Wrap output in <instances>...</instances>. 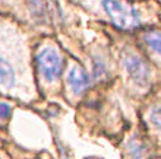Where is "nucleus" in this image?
Returning <instances> with one entry per match:
<instances>
[{"label":"nucleus","instance_id":"1","mask_svg":"<svg viewBox=\"0 0 161 159\" xmlns=\"http://www.w3.org/2000/svg\"><path fill=\"white\" fill-rule=\"evenodd\" d=\"M104 12L117 28L135 29L141 25V16L138 10L126 0H103Z\"/></svg>","mask_w":161,"mask_h":159},{"label":"nucleus","instance_id":"2","mask_svg":"<svg viewBox=\"0 0 161 159\" xmlns=\"http://www.w3.org/2000/svg\"><path fill=\"white\" fill-rule=\"evenodd\" d=\"M37 64L42 77L48 82H53L62 73V59L57 51L53 48H42L37 56Z\"/></svg>","mask_w":161,"mask_h":159},{"label":"nucleus","instance_id":"3","mask_svg":"<svg viewBox=\"0 0 161 159\" xmlns=\"http://www.w3.org/2000/svg\"><path fill=\"white\" fill-rule=\"evenodd\" d=\"M123 64H125V69H126L129 77L135 83L141 85V86L148 83L151 72H149L148 64L145 63L141 57H138L135 54H127L123 60Z\"/></svg>","mask_w":161,"mask_h":159},{"label":"nucleus","instance_id":"4","mask_svg":"<svg viewBox=\"0 0 161 159\" xmlns=\"http://www.w3.org/2000/svg\"><path fill=\"white\" fill-rule=\"evenodd\" d=\"M68 82L70 85V88L75 93H82L88 89L89 83H91V79L89 76L86 75V72L79 66H73L70 70H69L68 75Z\"/></svg>","mask_w":161,"mask_h":159},{"label":"nucleus","instance_id":"5","mask_svg":"<svg viewBox=\"0 0 161 159\" xmlns=\"http://www.w3.org/2000/svg\"><path fill=\"white\" fill-rule=\"evenodd\" d=\"M127 149H129V153H130V156L133 159H155L151 147L139 136H133L129 140Z\"/></svg>","mask_w":161,"mask_h":159},{"label":"nucleus","instance_id":"6","mask_svg":"<svg viewBox=\"0 0 161 159\" xmlns=\"http://www.w3.org/2000/svg\"><path fill=\"white\" fill-rule=\"evenodd\" d=\"M15 85V70L8 60L0 56V86L12 88Z\"/></svg>","mask_w":161,"mask_h":159},{"label":"nucleus","instance_id":"7","mask_svg":"<svg viewBox=\"0 0 161 159\" xmlns=\"http://www.w3.org/2000/svg\"><path fill=\"white\" fill-rule=\"evenodd\" d=\"M144 41L157 54L161 56V32L157 29H149L144 34Z\"/></svg>","mask_w":161,"mask_h":159},{"label":"nucleus","instance_id":"8","mask_svg":"<svg viewBox=\"0 0 161 159\" xmlns=\"http://www.w3.org/2000/svg\"><path fill=\"white\" fill-rule=\"evenodd\" d=\"M108 76V70L106 67V63L101 59L94 60V79L95 80H104Z\"/></svg>","mask_w":161,"mask_h":159},{"label":"nucleus","instance_id":"9","mask_svg":"<svg viewBox=\"0 0 161 159\" xmlns=\"http://www.w3.org/2000/svg\"><path fill=\"white\" fill-rule=\"evenodd\" d=\"M149 118H151V123H153V126L155 129L161 130V107H157V108H154L149 114Z\"/></svg>","mask_w":161,"mask_h":159},{"label":"nucleus","instance_id":"10","mask_svg":"<svg viewBox=\"0 0 161 159\" xmlns=\"http://www.w3.org/2000/svg\"><path fill=\"white\" fill-rule=\"evenodd\" d=\"M12 113V108L4 102H0V118H8Z\"/></svg>","mask_w":161,"mask_h":159}]
</instances>
